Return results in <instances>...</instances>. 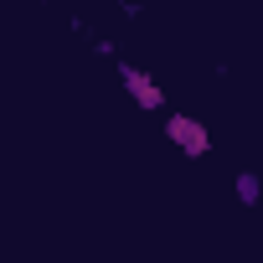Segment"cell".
Listing matches in <instances>:
<instances>
[{
    "mask_svg": "<svg viewBox=\"0 0 263 263\" xmlns=\"http://www.w3.org/2000/svg\"><path fill=\"white\" fill-rule=\"evenodd\" d=\"M165 135H171L176 145H186V155H206V150H212L206 129H201L196 119H186V114H171V119H165Z\"/></svg>",
    "mask_w": 263,
    "mask_h": 263,
    "instance_id": "cell-1",
    "label": "cell"
},
{
    "mask_svg": "<svg viewBox=\"0 0 263 263\" xmlns=\"http://www.w3.org/2000/svg\"><path fill=\"white\" fill-rule=\"evenodd\" d=\"M124 88L135 93V98H140L145 108H165V93H160V88H155V83H150L145 72H135V67H124Z\"/></svg>",
    "mask_w": 263,
    "mask_h": 263,
    "instance_id": "cell-2",
    "label": "cell"
}]
</instances>
